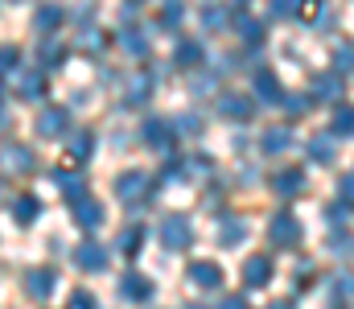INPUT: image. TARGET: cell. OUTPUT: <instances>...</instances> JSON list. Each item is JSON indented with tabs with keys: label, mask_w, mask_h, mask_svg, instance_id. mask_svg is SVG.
<instances>
[{
	"label": "cell",
	"mask_w": 354,
	"mask_h": 309,
	"mask_svg": "<svg viewBox=\"0 0 354 309\" xmlns=\"http://www.w3.org/2000/svg\"><path fill=\"white\" fill-rule=\"evenodd\" d=\"M288 149H292V132L288 128H268L264 132V153L276 157V153H288Z\"/></svg>",
	"instance_id": "cell-28"
},
{
	"label": "cell",
	"mask_w": 354,
	"mask_h": 309,
	"mask_svg": "<svg viewBox=\"0 0 354 309\" xmlns=\"http://www.w3.org/2000/svg\"><path fill=\"white\" fill-rule=\"evenodd\" d=\"M338 194H342V203L354 206V174H346L342 182H338Z\"/></svg>",
	"instance_id": "cell-40"
},
{
	"label": "cell",
	"mask_w": 354,
	"mask_h": 309,
	"mask_svg": "<svg viewBox=\"0 0 354 309\" xmlns=\"http://www.w3.org/2000/svg\"><path fill=\"white\" fill-rule=\"evenodd\" d=\"M272 190H276L280 198H297V194L305 190V174H301V169H280V174L272 178Z\"/></svg>",
	"instance_id": "cell-21"
},
{
	"label": "cell",
	"mask_w": 354,
	"mask_h": 309,
	"mask_svg": "<svg viewBox=\"0 0 354 309\" xmlns=\"http://www.w3.org/2000/svg\"><path fill=\"white\" fill-rule=\"evenodd\" d=\"M174 62L181 66V71H198L202 62H206V50H202V41L198 37H181L174 50Z\"/></svg>",
	"instance_id": "cell-15"
},
{
	"label": "cell",
	"mask_w": 354,
	"mask_h": 309,
	"mask_svg": "<svg viewBox=\"0 0 354 309\" xmlns=\"http://www.w3.org/2000/svg\"><path fill=\"white\" fill-rule=\"evenodd\" d=\"M301 223H297V214H276L272 223H268V239L276 243V247H297L301 243Z\"/></svg>",
	"instance_id": "cell-6"
},
{
	"label": "cell",
	"mask_w": 354,
	"mask_h": 309,
	"mask_svg": "<svg viewBox=\"0 0 354 309\" xmlns=\"http://www.w3.org/2000/svg\"><path fill=\"white\" fill-rule=\"evenodd\" d=\"M214 309H252V301H243V297H223Z\"/></svg>",
	"instance_id": "cell-43"
},
{
	"label": "cell",
	"mask_w": 354,
	"mask_h": 309,
	"mask_svg": "<svg viewBox=\"0 0 354 309\" xmlns=\"http://www.w3.org/2000/svg\"><path fill=\"white\" fill-rule=\"evenodd\" d=\"M75 264H79L83 272H103V268H107V252H103V243H99V239H83V243L75 247Z\"/></svg>",
	"instance_id": "cell-10"
},
{
	"label": "cell",
	"mask_w": 354,
	"mask_h": 309,
	"mask_svg": "<svg viewBox=\"0 0 354 309\" xmlns=\"http://www.w3.org/2000/svg\"><path fill=\"white\" fill-rule=\"evenodd\" d=\"M66 21V12L58 8V4H41L37 12H33V33H41V37H54V29Z\"/></svg>",
	"instance_id": "cell-18"
},
{
	"label": "cell",
	"mask_w": 354,
	"mask_h": 309,
	"mask_svg": "<svg viewBox=\"0 0 354 309\" xmlns=\"http://www.w3.org/2000/svg\"><path fill=\"white\" fill-rule=\"evenodd\" d=\"M231 21H235L239 37H243L248 46H260V41H264V21H256L243 4H235V8H231Z\"/></svg>",
	"instance_id": "cell-11"
},
{
	"label": "cell",
	"mask_w": 354,
	"mask_h": 309,
	"mask_svg": "<svg viewBox=\"0 0 354 309\" xmlns=\"http://www.w3.org/2000/svg\"><path fill=\"white\" fill-rule=\"evenodd\" d=\"M227 21H231L227 8H202V25H206V29H223Z\"/></svg>",
	"instance_id": "cell-37"
},
{
	"label": "cell",
	"mask_w": 354,
	"mask_h": 309,
	"mask_svg": "<svg viewBox=\"0 0 354 309\" xmlns=\"http://www.w3.org/2000/svg\"><path fill=\"white\" fill-rule=\"evenodd\" d=\"M115 293H120V301H132V306H145V301H153V281L145 277V272H136V268H128L124 277H120V285H115Z\"/></svg>",
	"instance_id": "cell-3"
},
{
	"label": "cell",
	"mask_w": 354,
	"mask_h": 309,
	"mask_svg": "<svg viewBox=\"0 0 354 309\" xmlns=\"http://www.w3.org/2000/svg\"><path fill=\"white\" fill-rule=\"evenodd\" d=\"M297 17H305V21H322V4H301Z\"/></svg>",
	"instance_id": "cell-42"
},
{
	"label": "cell",
	"mask_w": 354,
	"mask_h": 309,
	"mask_svg": "<svg viewBox=\"0 0 354 309\" xmlns=\"http://www.w3.org/2000/svg\"><path fill=\"white\" fill-rule=\"evenodd\" d=\"M272 17H297V4L280 0V4H272Z\"/></svg>",
	"instance_id": "cell-44"
},
{
	"label": "cell",
	"mask_w": 354,
	"mask_h": 309,
	"mask_svg": "<svg viewBox=\"0 0 354 309\" xmlns=\"http://www.w3.org/2000/svg\"><path fill=\"white\" fill-rule=\"evenodd\" d=\"M309 157H313L317 165H334V161H338V140H334L330 132H326V136H313V140H309Z\"/></svg>",
	"instance_id": "cell-25"
},
{
	"label": "cell",
	"mask_w": 354,
	"mask_h": 309,
	"mask_svg": "<svg viewBox=\"0 0 354 309\" xmlns=\"http://www.w3.org/2000/svg\"><path fill=\"white\" fill-rule=\"evenodd\" d=\"M66 309H95V293H87V289H75L71 293V306Z\"/></svg>",
	"instance_id": "cell-38"
},
{
	"label": "cell",
	"mask_w": 354,
	"mask_h": 309,
	"mask_svg": "<svg viewBox=\"0 0 354 309\" xmlns=\"http://www.w3.org/2000/svg\"><path fill=\"white\" fill-rule=\"evenodd\" d=\"M161 25H165V29H177V25H181V4H165V8H161Z\"/></svg>",
	"instance_id": "cell-39"
},
{
	"label": "cell",
	"mask_w": 354,
	"mask_h": 309,
	"mask_svg": "<svg viewBox=\"0 0 354 309\" xmlns=\"http://www.w3.org/2000/svg\"><path fill=\"white\" fill-rule=\"evenodd\" d=\"M46 87H50V79H46V71H41V66L17 71V95H21V100H41V95H46Z\"/></svg>",
	"instance_id": "cell-9"
},
{
	"label": "cell",
	"mask_w": 354,
	"mask_h": 309,
	"mask_svg": "<svg viewBox=\"0 0 354 309\" xmlns=\"http://www.w3.org/2000/svg\"><path fill=\"white\" fill-rule=\"evenodd\" d=\"M4 128H8V111L0 107V132H4Z\"/></svg>",
	"instance_id": "cell-45"
},
{
	"label": "cell",
	"mask_w": 354,
	"mask_h": 309,
	"mask_svg": "<svg viewBox=\"0 0 354 309\" xmlns=\"http://www.w3.org/2000/svg\"><path fill=\"white\" fill-rule=\"evenodd\" d=\"M185 309H214V306H202V301H189Z\"/></svg>",
	"instance_id": "cell-46"
},
{
	"label": "cell",
	"mask_w": 354,
	"mask_h": 309,
	"mask_svg": "<svg viewBox=\"0 0 354 309\" xmlns=\"http://www.w3.org/2000/svg\"><path fill=\"white\" fill-rule=\"evenodd\" d=\"M218 115H227V120H252L256 115V100L252 95H218Z\"/></svg>",
	"instance_id": "cell-16"
},
{
	"label": "cell",
	"mask_w": 354,
	"mask_h": 309,
	"mask_svg": "<svg viewBox=\"0 0 354 309\" xmlns=\"http://www.w3.org/2000/svg\"><path fill=\"white\" fill-rule=\"evenodd\" d=\"M153 91H157V75L153 71L128 75V83H124V107H145V103L153 100Z\"/></svg>",
	"instance_id": "cell-4"
},
{
	"label": "cell",
	"mask_w": 354,
	"mask_h": 309,
	"mask_svg": "<svg viewBox=\"0 0 354 309\" xmlns=\"http://www.w3.org/2000/svg\"><path fill=\"white\" fill-rule=\"evenodd\" d=\"M83 46H87V50H103V46H107V37H103L99 29H91V33H83Z\"/></svg>",
	"instance_id": "cell-41"
},
{
	"label": "cell",
	"mask_w": 354,
	"mask_h": 309,
	"mask_svg": "<svg viewBox=\"0 0 354 309\" xmlns=\"http://www.w3.org/2000/svg\"><path fill=\"white\" fill-rule=\"evenodd\" d=\"M75 223H79L83 231H99V227H103V206L87 194L83 203H75Z\"/></svg>",
	"instance_id": "cell-23"
},
{
	"label": "cell",
	"mask_w": 354,
	"mask_h": 309,
	"mask_svg": "<svg viewBox=\"0 0 354 309\" xmlns=\"http://www.w3.org/2000/svg\"><path fill=\"white\" fill-rule=\"evenodd\" d=\"M346 71H354V46H338L334 50V75L342 79Z\"/></svg>",
	"instance_id": "cell-34"
},
{
	"label": "cell",
	"mask_w": 354,
	"mask_h": 309,
	"mask_svg": "<svg viewBox=\"0 0 354 309\" xmlns=\"http://www.w3.org/2000/svg\"><path fill=\"white\" fill-rule=\"evenodd\" d=\"M21 71V46H0V75H17Z\"/></svg>",
	"instance_id": "cell-30"
},
{
	"label": "cell",
	"mask_w": 354,
	"mask_h": 309,
	"mask_svg": "<svg viewBox=\"0 0 354 309\" xmlns=\"http://www.w3.org/2000/svg\"><path fill=\"white\" fill-rule=\"evenodd\" d=\"M115 198L128 206H140L153 198V174H145V169H124L120 178H115Z\"/></svg>",
	"instance_id": "cell-1"
},
{
	"label": "cell",
	"mask_w": 354,
	"mask_h": 309,
	"mask_svg": "<svg viewBox=\"0 0 354 309\" xmlns=\"http://www.w3.org/2000/svg\"><path fill=\"white\" fill-rule=\"evenodd\" d=\"M346 132H354V107H338V111H334V128H330V136L338 140V136H346Z\"/></svg>",
	"instance_id": "cell-32"
},
{
	"label": "cell",
	"mask_w": 354,
	"mask_h": 309,
	"mask_svg": "<svg viewBox=\"0 0 354 309\" xmlns=\"http://www.w3.org/2000/svg\"><path fill=\"white\" fill-rule=\"evenodd\" d=\"M140 136H145V144L157 149V153H169V149H174V128H169L165 120H145Z\"/></svg>",
	"instance_id": "cell-14"
},
{
	"label": "cell",
	"mask_w": 354,
	"mask_h": 309,
	"mask_svg": "<svg viewBox=\"0 0 354 309\" xmlns=\"http://www.w3.org/2000/svg\"><path fill=\"white\" fill-rule=\"evenodd\" d=\"M50 182L62 190V198H66L71 206L87 198V178H83L79 169H50Z\"/></svg>",
	"instance_id": "cell-7"
},
{
	"label": "cell",
	"mask_w": 354,
	"mask_h": 309,
	"mask_svg": "<svg viewBox=\"0 0 354 309\" xmlns=\"http://www.w3.org/2000/svg\"><path fill=\"white\" fill-rule=\"evenodd\" d=\"M33 149L29 144H17V140H8L4 149H0V169L4 174H33Z\"/></svg>",
	"instance_id": "cell-5"
},
{
	"label": "cell",
	"mask_w": 354,
	"mask_h": 309,
	"mask_svg": "<svg viewBox=\"0 0 354 309\" xmlns=\"http://www.w3.org/2000/svg\"><path fill=\"white\" fill-rule=\"evenodd\" d=\"M66 128H71V111H66V107H46V111L37 115V136H50V140H54V136H62Z\"/></svg>",
	"instance_id": "cell-13"
},
{
	"label": "cell",
	"mask_w": 354,
	"mask_h": 309,
	"mask_svg": "<svg viewBox=\"0 0 354 309\" xmlns=\"http://www.w3.org/2000/svg\"><path fill=\"white\" fill-rule=\"evenodd\" d=\"M174 128H177V136H198L202 132V115L198 111H185V115L174 120Z\"/></svg>",
	"instance_id": "cell-33"
},
{
	"label": "cell",
	"mask_w": 354,
	"mask_h": 309,
	"mask_svg": "<svg viewBox=\"0 0 354 309\" xmlns=\"http://www.w3.org/2000/svg\"><path fill=\"white\" fill-rule=\"evenodd\" d=\"M346 297H354V277L351 272H338L334 277V301H346Z\"/></svg>",
	"instance_id": "cell-36"
},
{
	"label": "cell",
	"mask_w": 354,
	"mask_h": 309,
	"mask_svg": "<svg viewBox=\"0 0 354 309\" xmlns=\"http://www.w3.org/2000/svg\"><path fill=\"white\" fill-rule=\"evenodd\" d=\"M268 281H272V260H268V256H252V260L243 264V285H248V289H264Z\"/></svg>",
	"instance_id": "cell-20"
},
{
	"label": "cell",
	"mask_w": 354,
	"mask_h": 309,
	"mask_svg": "<svg viewBox=\"0 0 354 309\" xmlns=\"http://www.w3.org/2000/svg\"><path fill=\"white\" fill-rule=\"evenodd\" d=\"M309 87H313V95H317V100H326V103H338V100H342V79H338L334 71L313 75V83H309Z\"/></svg>",
	"instance_id": "cell-24"
},
{
	"label": "cell",
	"mask_w": 354,
	"mask_h": 309,
	"mask_svg": "<svg viewBox=\"0 0 354 309\" xmlns=\"http://www.w3.org/2000/svg\"><path fill=\"white\" fill-rule=\"evenodd\" d=\"M54 289H58V272H54V268H29V272H25V293H29L33 301H50Z\"/></svg>",
	"instance_id": "cell-8"
},
{
	"label": "cell",
	"mask_w": 354,
	"mask_h": 309,
	"mask_svg": "<svg viewBox=\"0 0 354 309\" xmlns=\"http://www.w3.org/2000/svg\"><path fill=\"white\" fill-rule=\"evenodd\" d=\"M91 153H95V132L91 128H79V132L66 136V157L71 161H87Z\"/></svg>",
	"instance_id": "cell-22"
},
{
	"label": "cell",
	"mask_w": 354,
	"mask_h": 309,
	"mask_svg": "<svg viewBox=\"0 0 354 309\" xmlns=\"http://www.w3.org/2000/svg\"><path fill=\"white\" fill-rule=\"evenodd\" d=\"M280 107H284L288 115H305V111H309V100L297 95V91H288V95H280Z\"/></svg>",
	"instance_id": "cell-35"
},
{
	"label": "cell",
	"mask_w": 354,
	"mask_h": 309,
	"mask_svg": "<svg viewBox=\"0 0 354 309\" xmlns=\"http://www.w3.org/2000/svg\"><path fill=\"white\" fill-rule=\"evenodd\" d=\"M140 243H145V227H128V231L120 235V252H124V256H136Z\"/></svg>",
	"instance_id": "cell-31"
},
{
	"label": "cell",
	"mask_w": 354,
	"mask_h": 309,
	"mask_svg": "<svg viewBox=\"0 0 354 309\" xmlns=\"http://www.w3.org/2000/svg\"><path fill=\"white\" fill-rule=\"evenodd\" d=\"M243 235H248V223H243V218H235V214H223V218H218V235H214V239H218L223 247H239Z\"/></svg>",
	"instance_id": "cell-19"
},
{
	"label": "cell",
	"mask_w": 354,
	"mask_h": 309,
	"mask_svg": "<svg viewBox=\"0 0 354 309\" xmlns=\"http://www.w3.org/2000/svg\"><path fill=\"white\" fill-rule=\"evenodd\" d=\"M120 46L132 54V58H140V54H149V41H145V33L136 29V25H124L120 29Z\"/></svg>",
	"instance_id": "cell-27"
},
{
	"label": "cell",
	"mask_w": 354,
	"mask_h": 309,
	"mask_svg": "<svg viewBox=\"0 0 354 309\" xmlns=\"http://www.w3.org/2000/svg\"><path fill=\"white\" fill-rule=\"evenodd\" d=\"M157 235H161V243H165L169 252H181V247L194 243V227H189L185 214H165L161 227H157Z\"/></svg>",
	"instance_id": "cell-2"
},
{
	"label": "cell",
	"mask_w": 354,
	"mask_h": 309,
	"mask_svg": "<svg viewBox=\"0 0 354 309\" xmlns=\"http://www.w3.org/2000/svg\"><path fill=\"white\" fill-rule=\"evenodd\" d=\"M272 309H292V301H284V306H280V301H276V306H272Z\"/></svg>",
	"instance_id": "cell-47"
},
{
	"label": "cell",
	"mask_w": 354,
	"mask_h": 309,
	"mask_svg": "<svg viewBox=\"0 0 354 309\" xmlns=\"http://www.w3.org/2000/svg\"><path fill=\"white\" fill-rule=\"evenodd\" d=\"M280 95H284V91H280V83H276L272 71H264V66L252 71V100L256 103H280Z\"/></svg>",
	"instance_id": "cell-12"
},
{
	"label": "cell",
	"mask_w": 354,
	"mask_h": 309,
	"mask_svg": "<svg viewBox=\"0 0 354 309\" xmlns=\"http://www.w3.org/2000/svg\"><path fill=\"white\" fill-rule=\"evenodd\" d=\"M62 62H66V46L46 37V41H41V71H46V66H62Z\"/></svg>",
	"instance_id": "cell-29"
},
{
	"label": "cell",
	"mask_w": 354,
	"mask_h": 309,
	"mask_svg": "<svg viewBox=\"0 0 354 309\" xmlns=\"http://www.w3.org/2000/svg\"><path fill=\"white\" fill-rule=\"evenodd\" d=\"M189 281H194L198 289H218V285H223V268H218L214 260H194V264H189Z\"/></svg>",
	"instance_id": "cell-17"
},
{
	"label": "cell",
	"mask_w": 354,
	"mask_h": 309,
	"mask_svg": "<svg viewBox=\"0 0 354 309\" xmlns=\"http://www.w3.org/2000/svg\"><path fill=\"white\" fill-rule=\"evenodd\" d=\"M0 194H4V186H0Z\"/></svg>",
	"instance_id": "cell-48"
},
{
	"label": "cell",
	"mask_w": 354,
	"mask_h": 309,
	"mask_svg": "<svg viewBox=\"0 0 354 309\" xmlns=\"http://www.w3.org/2000/svg\"><path fill=\"white\" fill-rule=\"evenodd\" d=\"M37 214H41V203H37L33 194H21V198H12V223H17V227H29V223H37Z\"/></svg>",
	"instance_id": "cell-26"
}]
</instances>
